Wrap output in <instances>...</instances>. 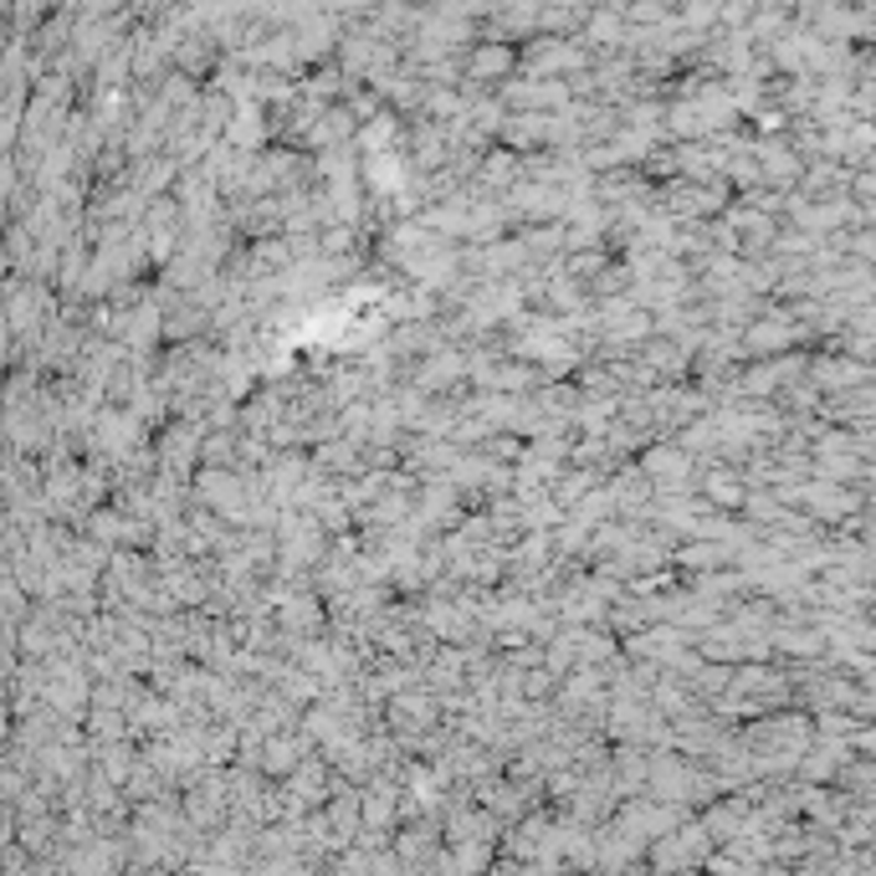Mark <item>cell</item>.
Listing matches in <instances>:
<instances>
[{"label": "cell", "mask_w": 876, "mask_h": 876, "mask_svg": "<svg viewBox=\"0 0 876 876\" xmlns=\"http://www.w3.org/2000/svg\"><path fill=\"white\" fill-rule=\"evenodd\" d=\"M523 67V52L513 42H477L467 52V83H488V77H513Z\"/></svg>", "instance_id": "obj_1"}, {"label": "cell", "mask_w": 876, "mask_h": 876, "mask_svg": "<svg viewBox=\"0 0 876 876\" xmlns=\"http://www.w3.org/2000/svg\"><path fill=\"white\" fill-rule=\"evenodd\" d=\"M467 374H472V364H467L461 349H436L431 359H420L416 364V390L420 395H441L446 385H461Z\"/></svg>", "instance_id": "obj_2"}, {"label": "cell", "mask_w": 876, "mask_h": 876, "mask_svg": "<svg viewBox=\"0 0 876 876\" xmlns=\"http://www.w3.org/2000/svg\"><path fill=\"white\" fill-rule=\"evenodd\" d=\"M210 67H216V36H210V31H200V36H179L175 73L200 77V73H210Z\"/></svg>", "instance_id": "obj_3"}, {"label": "cell", "mask_w": 876, "mask_h": 876, "mask_svg": "<svg viewBox=\"0 0 876 876\" xmlns=\"http://www.w3.org/2000/svg\"><path fill=\"white\" fill-rule=\"evenodd\" d=\"M702 488H708V497H713L718 507L743 503V482H733L729 472H708V477H702Z\"/></svg>", "instance_id": "obj_4"}, {"label": "cell", "mask_w": 876, "mask_h": 876, "mask_svg": "<svg viewBox=\"0 0 876 876\" xmlns=\"http://www.w3.org/2000/svg\"><path fill=\"white\" fill-rule=\"evenodd\" d=\"M677 559H682V565H698V569H713L718 559H723V554H718V549H708V544H702V549H698V544H692V549H682V554H677Z\"/></svg>", "instance_id": "obj_5"}]
</instances>
